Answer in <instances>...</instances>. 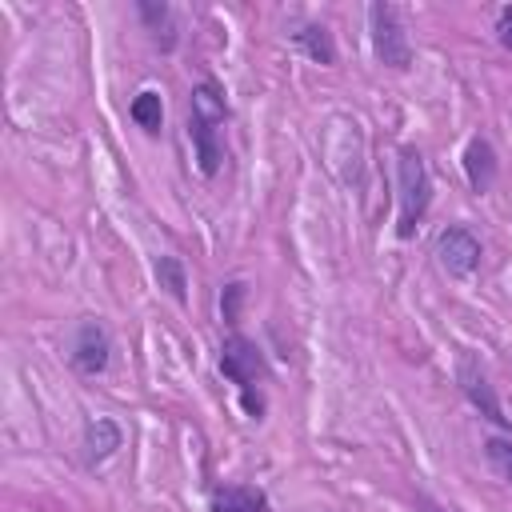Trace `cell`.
<instances>
[{
	"instance_id": "obj_2",
	"label": "cell",
	"mask_w": 512,
	"mask_h": 512,
	"mask_svg": "<svg viewBox=\"0 0 512 512\" xmlns=\"http://www.w3.org/2000/svg\"><path fill=\"white\" fill-rule=\"evenodd\" d=\"M396 180H400V220H396V236L408 240L416 232V224L424 220L428 212V200H432V180H428V168L420 160L416 148H400L396 156Z\"/></svg>"
},
{
	"instance_id": "obj_15",
	"label": "cell",
	"mask_w": 512,
	"mask_h": 512,
	"mask_svg": "<svg viewBox=\"0 0 512 512\" xmlns=\"http://www.w3.org/2000/svg\"><path fill=\"white\" fill-rule=\"evenodd\" d=\"M136 12L148 20V28L156 32V40H160V28L168 32V4H148V0H140V4H136Z\"/></svg>"
},
{
	"instance_id": "obj_17",
	"label": "cell",
	"mask_w": 512,
	"mask_h": 512,
	"mask_svg": "<svg viewBox=\"0 0 512 512\" xmlns=\"http://www.w3.org/2000/svg\"><path fill=\"white\" fill-rule=\"evenodd\" d=\"M496 32H500V44L512 52V8H504V12H500V24H496Z\"/></svg>"
},
{
	"instance_id": "obj_5",
	"label": "cell",
	"mask_w": 512,
	"mask_h": 512,
	"mask_svg": "<svg viewBox=\"0 0 512 512\" xmlns=\"http://www.w3.org/2000/svg\"><path fill=\"white\" fill-rule=\"evenodd\" d=\"M456 384H460V392L468 396V404L480 408V416H488V420L500 424V428H512V416L500 408V400H496V392H492V384H488V372L480 368V360H476L472 352H460V356H456Z\"/></svg>"
},
{
	"instance_id": "obj_12",
	"label": "cell",
	"mask_w": 512,
	"mask_h": 512,
	"mask_svg": "<svg viewBox=\"0 0 512 512\" xmlns=\"http://www.w3.org/2000/svg\"><path fill=\"white\" fill-rule=\"evenodd\" d=\"M128 116L144 128V132H160V124H164V104H160V92H152V88H144V92H136L132 96V104H128Z\"/></svg>"
},
{
	"instance_id": "obj_6",
	"label": "cell",
	"mask_w": 512,
	"mask_h": 512,
	"mask_svg": "<svg viewBox=\"0 0 512 512\" xmlns=\"http://www.w3.org/2000/svg\"><path fill=\"white\" fill-rule=\"evenodd\" d=\"M436 260H440V268H444L448 276H472L476 264H480V240H476L468 228L452 224V228H444L440 240H436Z\"/></svg>"
},
{
	"instance_id": "obj_8",
	"label": "cell",
	"mask_w": 512,
	"mask_h": 512,
	"mask_svg": "<svg viewBox=\"0 0 512 512\" xmlns=\"http://www.w3.org/2000/svg\"><path fill=\"white\" fill-rule=\"evenodd\" d=\"M208 512H272L268 496L252 484H220L208 496Z\"/></svg>"
},
{
	"instance_id": "obj_16",
	"label": "cell",
	"mask_w": 512,
	"mask_h": 512,
	"mask_svg": "<svg viewBox=\"0 0 512 512\" xmlns=\"http://www.w3.org/2000/svg\"><path fill=\"white\" fill-rule=\"evenodd\" d=\"M240 300H244V284H228V288H224V296H220L224 320H236V312H240Z\"/></svg>"
},
{
	"instance_id": "obj_10",
	"label": "cell",
	"mask_w": 512,
	"mask_h": 512,
	"mask_svg": "<svg viewBox=\"0 0 512 512\" xmlns=\"http://www.w3.org/2000/svg\"><path fill=\"white\" fill-rule=\"evenodd\" d=\"M120 444H124L120 424H112V420H104V416L88 420V428H84V464H88V468L104 464Z\"/></svg>"
},
{
	"instance_id": "obj_11",
	"label": "cell",
	"mask_w": 512,
	"mask_h": 512,
	"mask_svg": "<svg viewBox=\"0 0 512 512\" xmlns=\"http://www.w3.org/2000/svg\"><path fill=\"white\" fill-rule=\"evenodd\" d=\"M316 64H336V44H332V32L324 24H304L296 36H292Z\"/></svg>"
},
{
	"instance_id": "obj_13",
	"label": "cell",
	"mask_w": 512,
	"mask_h": 512,
	"mask_svg": "<svg viewBox=\"0 0 512 512\" xmlns=\"http://www.w3.org/2000/svg\"><path fill=\"white\" fill-rule=\"evenodd\" d=\"M156 280H160V288L172 300H184L188 296V272H184V260L180 256H160L156 260Z\"/></svg>"
},
{
	"instance_id": "obj_18",
	"label": "cell",
	"mask_w": 512,
	"mask_h": 512,
	"mask_svg": "<svg viewBox=\"0 0 512 512\" xmlns=\"http://www.w3.org/2000/svg\"><path fill=\"white\" fill-rule=\"evenodd\" d=\"M420 504H424V508H428V512H440V508H432V504H428V500H424V496H420Z\"/></svg>"
},
{
	"instance_id": "obj_14",
	"label": "cell",
	"mask_w": 512,
	"mask_h": 512,
	"mask_svg": "<svg viewBox=\"0 0 512 512\" xmlns=\"http://www.w3.org/2000/svg\"><path fill=\"white\" fill-rule=\"evenodd\" d=\"M484 456H488L492 472H496L500 480L512 484V440H504V436H488V440H484Z\"/></svg>"
},
{
	"instance_id": "obj_4",
	"label": "cell",
	"mask_w": 512,
	"mask_h": 512,
	"mask_svg": "<svg viewBox=\"0 0 512 512\" xmlns=\"http://www.w3.org/2000/svg\"><path fill=\"white\" fill-rule=\"evenodd\" d=\"M220 372H224L232 384H240V392H252V384L268 380V360H264V352H260L248 336L232 332V336L220 344Z\"/></svg>"
},
{
	"instance_id": "obj_9",
	"label": "cell",
	"mask_w": 512,
	"mask_h": 512,
	"mask_svg": "<svg viewBox=\"0 0 512 512\" xmlns=\"http://www.w3.org/2000/svg\"><path fill=\"white\" fill-rule=\"evenodd\" d=\"M464 172H468V184H472L476 196H484L496 184V152H492V144L484 136L468 140V148H464Z\"/></svg>"
},
{
	"instance_id": "obj_1",
	"label": "cell",
	"mask_w": 512,
	"mask_h": 512,
	"mask_svg": "<svg viewBox=\"0 0 512 512\" xmlns=\"http://www.w3.org/2000/svg\"><path fill=\"white\" fill-rule=\"evenodd\" d=\"M228 120V100L220 92L216 80H200L192 88V108H188V136H192V148H196V164L204 176H212L220 168V124Z\"/></svg>"
},
{
	"instance_id": "obj_7",
	"label": "cell",
	"mask_w": 512,
	"mask_h": 512,
	"mask_svg": "<svg viewBox=\"0 0 512 512\" xmlns=\"http://www.w3.org/2000/svg\"><path fill=\"white\" fill-rule=\"evenodd\" d=\"M108 356H112V340H108L104 324L84 320L72 336V368L84 376H100L108 368Z\"/></svg>"
},
{
	"instance_id": "obj_3",
	"label": "cell",
	"mask_w": 512,
	"mask_h": 512,
	"mask_svg": "<svg viewBox=\"0 0 512 512\" xmlns=\"http://www.w3.org/2000/svg\"><path fill=\"white\" fill-rule=\"evenodd\" d=\"M368 24H372V48H376V60L404 72L412 64V44H408V32H404V20L392 4H372L368 8Z\"/></svg>"
}]
</instances>
